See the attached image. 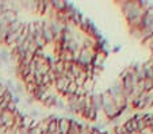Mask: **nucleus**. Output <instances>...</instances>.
I'll use <instances>...</instances> for the list:
<instances>
[{
  "instance_id": "obj_1",
  "label": "nucleus",
  "mask_w": 153,
  "mask_h": 134,
  "mask_svg": "<svg viewBox=\"0 0 153 134\" xmlns=\"http://www.w3.org/2000/svg\"><path fill=\"white\" fill-rule=\"evenodd\" d=\"M102 98H103V108H102V111H103V114L106 115V118L110 121L117 119V118L119 117V111H118V108H117L115 103L111 99L108 91L102 92Z\"/></svg>"
},
{
  "instance_id": "obj_2",
  "label": "nucleus",
  "mask_w": 153,
  "mask_h": 134,
  "mask_svg": "<svg viewBox=\"0 0 153 134\" xmlns=\"http://www.w3.org/2000/svg\"><path fill=\"white\" fill-rule=\"evenodd\" d=\"M94 56H95V52L94 49H81L80 53H79V57H77V64L80 65L81 68H88L92 65V60H94Z\"/></svg>"
},
{
  "instance_id": "obj_3",
  "label": "nucleus",
  "mask_w": 153,
  "mask_h": 134,
  "mask_svg": "<svg viewBox=\"0 0 153 134\" xmlns=\"http://www.w3.org/2000/svg\"><path fill=\"white\" fill-rule=\"evenodd\" d=\"M69 84H71V80L68 79V77H65V76H60V77H57V80L54 81L56 90H57V92L61 93L62 96H65Z\"/></svg>"
},
{
  "instance_id": "obj_4",
  "label": "nucleus",
  "mask_w": 153,
  "mask_h": 134,
  "mask_svg": "<svg viewBox=\"0 0 153 134\" xmlns=\"http://www.w3.org/2000/svg\"><path fill=\"white\" fill-rule=\"evenodd\" d=\"M15 113H16V111H15ZM15 113H12V111H10V110H3L1 114H0V119L3 121V125L6 126L7 129L12 127V126L15 125Z\"/></svg>"
},
{
  "instance_id": "obj_5",
  "label": "nucleus",
  "mask_w": 153,
  "mask_h": 134,
  "mask_svg": "<svg viewBox=\"0 0 153 134\" xmlns=\"http://www.w3.org/2000/svg\"><path fill=\"white\" fill-rule=\"evenodd\" d=\"M90 104L96 113L102 111V108H103V98H102V93H91Z\"/></svg>"
},
{
  "instance_id": "obj_6",
  "label": "nucleus",
  "mask_w": 153,
  "mask_h": 134,
  "mask_svg": "<svg viewBox=\"0 0 153 134\" xmlns=\"http://www.w3.org/2000/svg\"><path fill=\"white\" fill-rule=\"evenodd\" d=\"M71 123H72V118H68V117L58 118V133L68 134V131L71 129Z\"/></svg>"
},
{
  "instance_id": "obj_7",
  "label": "nucleus",
  "mask_w": 153,
  "mask_h": 134,
  "mask_svg": "<svg viewBox=\"0 0 153 134\" xmlns=\"http://www.w3.org/2000/svg\"><path fill=\"white\" fill-rule=\"evenodd\" d=\"M42 37L45 38L46 44H53V42H54V34H53V31L50 30L49 23L45 21H43V27H42Z\"/></svg>"
},
{
  "instance_id": "obj_8",
  "label": "nucleus",
  "mask_w": 153,
  "mask_h": 134,
  "mask_svg": "<svg viewBox=\"0 0 153 134\" xmlns=\"http://www.w3.org/2000/svg\"><path fill=\"white\" fill-rule=\"evenodd\" d=\"M48 133H58V118L50 117L49 126H48Z\"/></svg>"
},
{
  "instance_id": "obj_9",
  "label": "nucleus",
  "mask_w": 153,
  "mask_h": 134,
  "mask_svg": "<svg viewBox=\"0 0 153 134\" xmlns=\"http://www.w3.org/2000/svg\"><path fill=\"white\" fill-rule=\"evenodd\" d=\"M0 61L3 62V64H10L11 62V52L7 49L0 50Z\"/></svg>"
},
{
  "instance_id": "obj_10",
  "label": "nucleus",
  "mask_w": 153,
  "mask_h": 134,
  "mask_svg": "<svg viewBox=\"0 0 153 134\" xmlns=\"http://www.w3.org/2000/svg\"><path fill=\"white\" fill-rule=\"evenodd\" d=\"M57 99H58V96L57 95H54V93H52L48 99H45L42 102V104L43 106H46V107H54L56 106V102H57Z\"/></svg>"
},
{
  "instance_id": "obj_11",
  "label": "nucleus",
  "mask_w": 153,
  "mask_h": 134,
  "mask_svg": "<svg viewBox=\"0 0 153 134\" xmlns=\"http://www.w3.org/2000/svg\"><path fill=\"white\" fill-rule=\"evenodd\" d=\"M56 108H58V110H65V107H67V104H65V99H62V98H58L57 102H56Z\"/></svg>"
},
{
  "instance_id": "obj_12",
  "label": "nucleus",
  "mask_w": 153,
  "mask_h": 134,
  "mask_svg": "<svg viewBox=\"0 0 153 134\" xmlns=\"http://www.w3.org/2000/svg\"><path fill=\"white\" fill-rule=\"evenodd\" d=\"M130 34L133 35L134 38H138L140 41H141V29H138V27H134V29H130Z\"/></svg>"
},
{
  "instance_id": "obj_13",
  "label": "nucleus",
  "mask_w": 153,
  "mask_h": 134,
  "mask_svg": "<svg viewBox=\"0 0 153 134\" xmlns=\"http://www.w3.org/2000/svg\"><path fill=\"white\" fill-rule=\"evenodd\" d=\"M1 126H4V125H3V121L0 119V127H1Z\"/></svg>"
},
{
  "instance_id": "obj_14",
  "label": "nucleus",
  "mask_w": 153,
  "mask_h": 134,
  "mask_svg": "<svg viewBox=\"0 0 153 134\" xmlns=\"http://www.w3.org/2000/svg\"><path fill=\"white\" fill-rule=\"evenodd\" d=\"M22 134H27V130H25V131H23V133H22Z\"/></svg>"
},
{
  "instance_id": "obj_15",
  "label": "nucleus",
  "mask_w": 153,
  "mask_h": 134,
  "mask_svg": "<svg viewBox=\"0 0 153 134\" xmlns=\"http://www.w3.org/2000/svg\"><path fill=\"white\" fill-rule=\"evenodd\" d=\"M48 134H60V133H48Z\"/></svg>"
},
{
  "instance_id": "obj_16",
  "label": "nucleus",
  "mask_w": 153,
  "mask_h": 134,
  "mask_svg": "<svg viewBox=\"0 0 153 134\" xmlns=\"http://www.w3.org/2000/svg\"><path fill=\"white\" fill-rule=\"evenodd\" d=\"M41 134H48V133H41Z\"/></svg>"
}]
</instances>
